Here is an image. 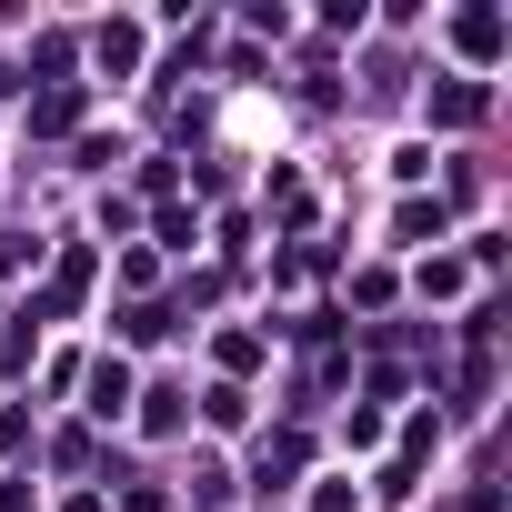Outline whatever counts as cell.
<instances>
[{
  "label": "cell",
  "instance_id": "1",
  "mask_svg": "<svg viewBox=\"0 0 512 512\" xmlns=\"http://www.w3.org/2000/svg\"><path fill=\"white\" fill-rule=\"evenodd\" d=\"M121 402H131V372L101 362V372H91V412H121Z\"/></svg>",
  "mask_w": 512,
  "mask_h": 512
},
{
  "label": "cell",
  "instance_id": "2",
  "mask_svg": "<svg viewBox=\"0 0 512 512\" xmlns=\"http://www.w3.org/2000/svg\"><path fill=\"white\" fill-rule=\"evenodd\" d=\"M462 51H482V61H492V51H502V21H492V11H472V21H462Z\"/></svg>",
  "mask_w": 512,
  "mask_h": 512
}]
</instances>
